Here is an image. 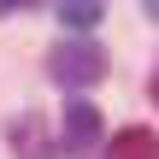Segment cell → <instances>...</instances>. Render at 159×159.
<instances>
[{
	"label": "cell",
	"mask_w": 159,
	"mask_h": 159,
	"mask_svg": "<svg viewBox=\"0 0 159 159\" xmlns=\"http://www.w3.org/2000/svg\"><path fill=\"white\" fill-rule=\"evenodd\" d=\"M47 77L65 83V89H94V83L106 77V53H100L94 41H59V47L47 53Z\"/></svg>",
	"instance_id": "1"
},
{
	"label": "cell",
	"mask_w": 159,
	"mask_h": 159,
	"mask_svg": "<svg viewBox=\"0 0 159 159\" xmlns=\"http://www.w3.org/2000/svg\"><path fill=\"white\" fill-rule=\"evenodd\" d=\"M100 136H106L100 106H94V100H65V136H59V148L83 159V153H94V148H100Z\"/></svg>",
	"instance_id": "2"
},
{
	"label": "cell",
	"mask_w": 159,
	"mask_h": 159,
	"mask_svg": "<svg viewBox=\"0 0 159 159\" xmlns=\"http://www.w3.org/2000/svg\"><path fill=\"white\" fill-rule=\"evenodd\" d=\"M6 142H12L18 159H59V136H53L35 112H18V118L6 124Z\"/></svg>",
	"instance_id": "3"
},
{
	"label": "cell",
	"mask_w": 159,
	"mask_h": 159,
	"mask_svg": "<svg viewBox=\"0 0 159 159\" xmlns=\"http://www.w3.org/2000/svg\"><path fill=\"white\" fill-rule=\"evenodd\" d=\"M106 159H159V136L142 130V124H124V130L106 142Z\"/></svg>",
	"instance_id": "4"
},
{
	"label": "cell",
	"mask_w": 159,
	"mask_h": 159,
	"mask_svg": "<svg viewBox=\"0 0 159 159\" xmlns=\"http://www.w3.org/2000/svg\"><path fill=\"white\" fill-rule=\"evenodd\" d=\"M59 24H65V30H94V24H100V6H94V0H65V6H59Z\"/></svg>",
	"instance_id": "5"
},
{
	"label": "cell",
	"mask_w": 159,
	"mask_h": 159,
	"mask_svg": "<svg viewBox=\"0 0 159 159\" xmlns=\"http://www.w3.org/2000/svg\"><path fill=\"white\" fill-rule=\"evenodd\" d=\"M148 94H153V100H159V65H153V77H148Z\"/></svg>",
	"instance_id": "6"
},
{
	"label": "cell",
	"mask_w": 159,
	"mask_h": 159,
	"mask_svg": "<svg viewBox=\"0 0 159 159\" xmlns=\"http://www.w3.org/2000/svg\"><path fill=\"white\" fill-rule=\"evenodd\" d=\"M148 18H153V24H159V0H148Z\"/></svg>",
	"instance_id": "7"
}]
</instances>
